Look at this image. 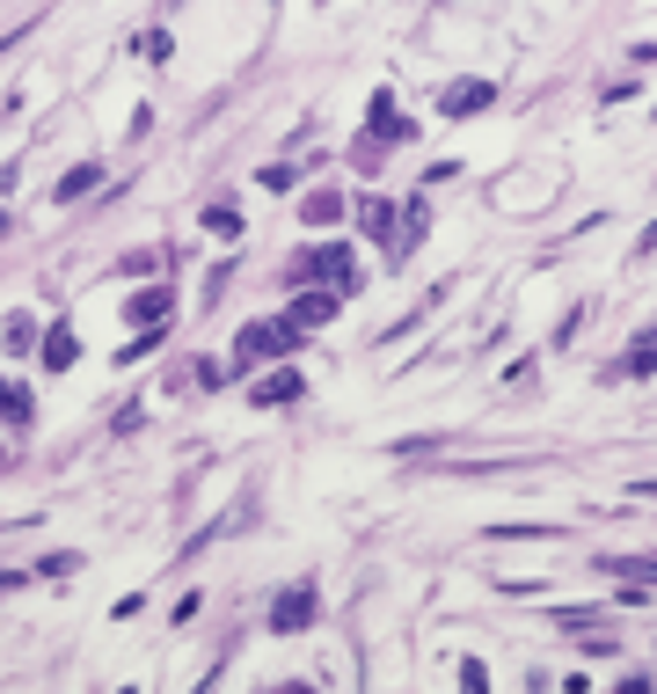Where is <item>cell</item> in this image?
I'll list each match as a JSON object with an SVG mask.
<instances>
[{
    "instance_id": "1",
    "label": "cell",
    "mask_w": 657,
    "mask_h": 694,
    "mask_svg": "<svg viewBox=\"0 0 657 694\" xmlns=\"http://www.w3.org/2000/svg\"><path fill=\"white\" fill-rule=\"evenodd\" d=\"M300 278H314V285H328V293H351L358 285V257H351L344 242H322L300 257Z\"/></svg>"
},
{
    "instance_id": "2",
    "label": "cell",
    "mask_w": 657,
    "mask_h": 694,
    "mask_svg": "<svg viewBox=\"0 0 657 694\" xmlns=\"http://www.w3.org/2000/svg\"><path fill=\"white\" fill-rule=\"evenodd\" d=\"M300 344V330H293V322H249V330L242 336H234V359H285V351H293Z\"/></svg>"
},
{
    "instance_id": "3",
    "label": "cell",
    "mask_w": 657,
    "mask_h": 694,
    "mask_svg": "<svg viewBox=\"0 0 657 694\" xmlns=\"http://www.w3.org/2000/svg\"><path fill=\"white\" fill-rule=\"evenodd\" d=\"M314 607H322V600H314V585H285L271 600V628H277V636H300V628L314 622Z\"/></svg>"
},
{
    "instance_id": "4",
    "label": "cell",
    "mask_w": 657,
    "mask_h": 694,
    "mask_svg": "<svg viewBox=\"0 0 657 694\" xmlns=\"http://www.w3.org/2000/svg\"><path fill=\"white\" fill-rule=\"evenodd\" d=\"M489 103H497L489 81H453L446 95H438V118H475V110H489Z\"/></svg>"
},
{
    "instance_id": "5",
    "label": "cell",
    "mask_w": 657,
    "mask_h": 694,
    "mask_svg": "<svg viewBox=\"0 0 657 694\" xmlns=\"http://www.w3.org/2000/svg\"><path fill=\"white\" fill-rule=\"evenodd\" d=\"M328 314H336V293H300L293 308H285V322H293V330L307 336V330H322Z\"/></svg>"
},
{
    "instance_id": "6",
    "label": "cell",
    "mask_w": 657,
    "mask_h": 694,
    "mask_svg": "<svg viewBox=\"0 0 657 694\" xmlns=\"http://www.w3.org/2000/svg\"><path fill=\"white\" fill-rule=\"evenodd\" d=\"M169 308H175V293H169V285H146V293H139L124 314H132L139 330H161V322H169Z\"/></svg>"
},
{
    "instance_id": "7",
    "label": "cell",
    "mask_w": 657,
    "mask_h": 694,
    "mask_svg": "<svg viewBox=\"0 0 657 694\" xmlns=\"http://www.w3.org/2000/svg\"><path fill=\"white\" fill-rule=\"evenodd\" d=\"M293 395H300V373H293V365H277L271 381L249 388V402H256V410H277V402H293Z\"/></svg>"
},
{
    "instance_id": "8",
    "label": "cell",
    "mask_w": 657,
    "mask_h": 694,
    "mask_svg": "<svg viewBox=\"0 0 657 694\" xmlns=\"http://www.w3.org/2000/svg\"><path fill=\"white\" fill-rule=\"evenodd\" d=\"M37 359L52 365V373H67V365H73V359H81V336H73V322H59V330H52V336H44V351H37Z\"/></svg>"
},
{
    "instance_id": "9",
    "label": "cell",
    "mask_w": 657,
    "mask_h": 694,
    "mask_svg": "<svg viewBox=\"0 0 657 694\" xmlns=\"http://www.w3.org/2000/svg\"><path fill=\"white\" fill-rule=\"evenodd\" d=\"M373 132H381V139H410V132H416V124H410V118H402V110H395V103H387V95H373Z\"/></svg>"
},
{
    "instance_id": "10",
    "label": "cell",
    "mask_w": 657,
    "mask_h": 694,
    "mask_svg": "<svg viewBox=\"0 0 657 694\" xmlns=\"http://www.w3.org/2000/svg\"><path fill=\"white\" fill-rule=\"evenodd\" d=\"M358 220H365V234H373V242H395V234H387V227H395V212H387L381 198H365V205H358Z\"/></svg>"
},
{
    "instance_id": "11",
    "label": "cell",
    "mask_w": 657,
    "mask_h": 694,
    "mask_svg": "<svg viewBox=\"0 0 657 694\" xmlns=\"http://www.w3.org/2000/svg\"><path fill=\"white\" fill-rule=\"evenodd\" d=\"M22 416H30V395L0 381V424H22Z\"/></svg>"
},
{
    "instance_id": "12",
    "label": "cell",
    "mask_w": 657,
    "mask_h": 694,
    "mask_svg": "<svg viewBox=\"0 0 657 694\" xmlns=\"http://www.w3.org/2000/svg\"><path fill=\"white\" fill-rule=\"evenodd\" d=\"M88 191H95V169H73V175H59V198H67V205H73V198H88Z\"/></svg>"
},
{
    "instance_id": "13",
    "label": "cell",
    "mask_w": 657,
    "mask_h": 694,
    "mask_svg": "<svg viewBox=\"0 0 657 694\" xmlns=\"http://www.w3.org/2000/svg\"><path fill=\"white\" fill-rule=\"evenodd\" d=\"M205 234H220V242H234V234H242V220H234L226 205H212V212H205Z\"/></svg>"
},
{
    "instance_id": "14",
    "label": "cell",
    "mask_w": 657,
    "mask_h": 694,
    "mask_svg": "<svg viewBox=\"0 0 657 694\" xmlns=\"http://www.w3.org/2000/svg\"><path fill=\"white\" fill-rule=\"evenodd\" d=\"M37 344V322L30 314H8V351H30Z\"/></svg>"
},
{
    "instance_id": "15",
    "label": "cell",
    "mask_w": 657,
    "mask_h": 694,
    "mask_svg": "<svg viewBox=\"0 0 657 694\" xmlns=\"http://www.w3.org/2000/svg\"><path fill=\"white\" fill-rule=\"evenodd\" d=\"M461 687H467V694H489V673H483L475 658H461Z\"/></svg>"
},
{
    "instance_id": "16",
    "label": "cell",
    "mask_w": 657,
    "mask_h": 694,
    "mask_svg": "<svg viewBox=\"0 0 657 694\" xmlns=\"http://www.w3.org/2000/svg\"><path fill=\"white\" fill-rule=\"evenodd\" d=\"M277 694H314V687H300V680H293V687H277Z\"/></svg>"
},
{
    "instance_id": "17",
    "label": "cell",
    "mask_w": 657,
    "mask_h": 694,
    "mask_svg": "<svg viewBox=\"0 0 657 694\" xmlns=\"http://www.w3.org/2000/svg\"><path fill=\"white\" fill-rule=\"evenodd\" d=\"M0 585H8V577H0Z\"/></svg>"
}]
</instances>
